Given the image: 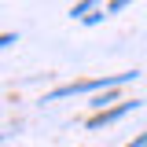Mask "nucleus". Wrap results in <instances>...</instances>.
Returning <instances> with one entry per match:
<instances>
[{
    "instance_id": "nucleus-1",
    "label": "nucleus",
    "mask_w": 147,
    "mask_h": 147,
    "mask_svg": "<svg viewBox=\"0 0 147 147\" xmlns=\"http://www.w3.org/2000/svg\"><path fill=\"white\" fill-rule=\"evenodd\" d=\"M132 77H136V70H129V74H114V77H92V81H74V85H63V88L48 92V99H63V96H74V92L114 88V85H125V81H132Z\"/></svg>"
},
{
    "instance_id": "nucleus-2",
    "label": "nucleus",
    "mask_w": 147,
    "mask_h": 147,
    "mask_svg": "<svg viewBox=\"0 0 147 147\" xmlns=\"http://www.w3.org/2000/svg\"><path fill=\"white\" fill-rule=\"evenodd\" d=\"M136 107H140L136 99H125V103H118V107H110V110H99V114H92V118H88V129L110 125V121H118L121 114H129V110H136Z\"/></svg>"
},
{
    "instance_id": "nucleus-3",
    "label": "nucleus",
    "mask_w": 147,
    "mask_h": 147,
    "mask_svg": "<svg viewBox=\"0 0 147 147\" xmlns=\"http://www.w3.org/2000/svg\"><path fill=\"white\" fill-rule=\"evenodd\" d=\"M92 7H96V0H81V4H77V7H74L70 15H85V11H92Z\"/></svg>"
},
{
    "instance_id": "nucleus-4",
    "label": "nucleus",
    "mask_w": 147,
    "mask_h": 147,
    "mask_svg": "<svg viewBox=\"0 0 147 147\" xmlns=\"http://www.w3.org/2000/svg\"><path fill=\"white\" fill-rule=\"evenodd\" d=\"M125 4H132V0H110V4H107V11H121Z\"/></svg>"
},
{
    "instance_id": "nucleus-5",
    "label": "nucleus",
    "mask_w": 147,
    "mask_h": 147,
    "mask_svg": "<svg viewBox=\"0 0 147 147\" xmlns=\"http://www.w3.org/2000/svg\"><path fill=\"white\" fill-rule=\"evenodd\" d=\"M99 18H107V15H103V11H96V15H85V26H96Z\"/></svg>"
},
{
    "instance_id": "nucleus-6",
    "label": "nucleus",
    "mask_w": 147,
    "mask_h": 147,
    "mask_svg": "<svg viewBox=\"0 0 147 147\" xmlns=\"http://www.w3.org/2000/svg\"><path fill=\"white\" fill-rule=\"evenodd\" d=\"M125 147H147V132H144V136H136V140H129Z\"/></svg>"
}]
</instances>
